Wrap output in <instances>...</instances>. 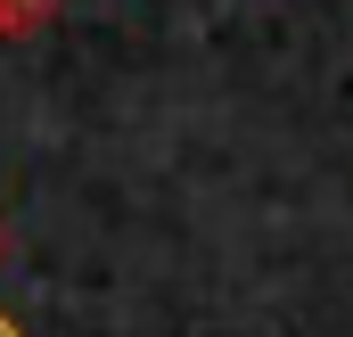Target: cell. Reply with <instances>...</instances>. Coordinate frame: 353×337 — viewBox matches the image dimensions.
Instances as JSON below:
<instances>
[{"label": "cell", "mask_w": 353, "mask_h": 337, "mask_svg": "<svg viewBox=\"0 0 353 337\" xmlns=\"http://www.w3.org/2000/svg\"><path fill=\"white\" fill-rule=\"evenodd\" d=\"M58 17V0H0V41L8 33H33V25H50Z\"/></svg>", "instance_id": "obj_1"}, {"label": "cell", "mask_w": 353, "mask_h": 337, "mask_svg": "<svg viewBox=\"0 0 353 337\" xmlns=\"http://www.w3.org/2000/svg\"><path fill=\"white\" fill-rule=\"evenodd\" d=\"M0 337H25V329H17V321H8V313H0Z\"/></svg>", "instance_id": "obj_2"}]
</instances>
